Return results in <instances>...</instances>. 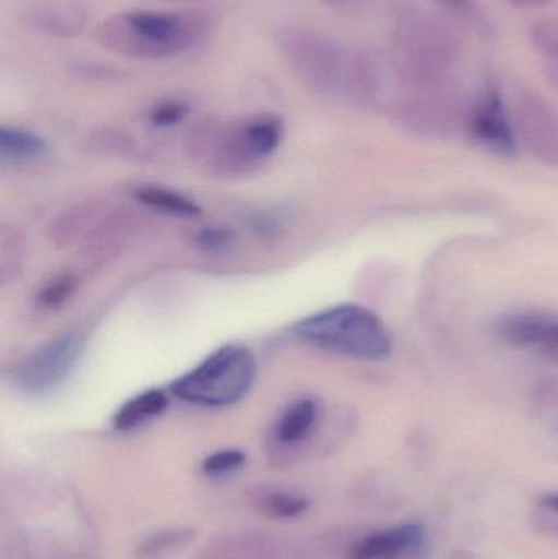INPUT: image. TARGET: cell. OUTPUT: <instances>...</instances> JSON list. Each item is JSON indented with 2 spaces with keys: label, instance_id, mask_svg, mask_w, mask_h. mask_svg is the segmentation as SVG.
Masks as SVG:
<instances>
[{
  "label": "cell",
  "instance_id": "836d02e7",
  "mask_svg": "<svg viewBox=\"0 0 558 559\" xmlns=\"http://www.w3.org/2000/svg\"><path fill=\"white\" fill-rule=\"evenodd\" d=\"M449 559H472L467 554H455Z\"/></svg>",
  "mask_w": 558,
  "mask_h": 559
},
{
  "label": "cell",
  "instance_id": "44dd1931",
  "mask_svg": "<svg viewBox=\"0 0 558 559\" xmlns=\"http://www.w3.org/2000/svg\"><path fill=\"white\" fill-rule=\"evenodd\" d=\"M439 9L444 10L451 19L471 26L482 35L491 32V22L477 0H432Z\"/></svg>",
  "mask_w": 558,
  "mask_h": 559
},
{
  "label": "cell",
  "instance_id": "9c48e42d",
  "mask_svg": "<svg viewBox=\"0 0 558 559\" xmlns=\"http://www.w3.org/2000/svg\"><path fill=\"white\" fill-rule=\"evenodd\" d=\"M514 130L518 141L546 164L558 166V111L546 98L530 88L514 97Z\"/></svg>",
  "mask_w": 558,
  "mask_h": 559
},
{
  "label": "cell",
  "instance_id": "3957f363",
  "mask_svg": "<svg viewBox=\"0 0 558 559\" xmlns=\"http://www.w3.org/2000/svg\"><path fill=\"white\" fill-rule=\"evenodd\" d=\"M285 136L278 115L258 114L233 123L209 120L189 134V150L218 176H241L271 159Z\"/></svg>",
  "mask_w": 558,
  "mask_h": 559
},
{
  "label": "cell",
  "instance_id": "9a60e30c",
  "mask_svg": "<svg viewBox=\"0 0 558 559\" xmlns=\"http://www.w3.org/2000/svg\"><path fill=\"white\" fill-rule=\"evenodd\" d=\"M320 404L313 397L294 401L274 426V440L282 447H297L313 436L320 423Z\"/></svg>",
  "mask_w": 558,
  "mask_h": 559
},
{
  "label": "cell",
  "instance_id": "8fae6325",
  "mask_svg": "<svg viewBox=\"0 0 558 559\" xmlns=\"http://www.w3.org/2000/svg\"><path fill=\"white\" fill-rule=\"evenodd\" d=\"M497 334L511 347L558 364V314L554 312L541 309L508 312L498 319Z\"/></svg>",
  "mask_w": 558,
  "mask_h": 559
},
{
  "label": "cell",
  "instance_id": "d6986e66",
  "mask_svg": "<svg viewBox=\"0 0 558 559\" xmlns=\"http://www.w3.org/2000/svg\"><path fill=\"white\" fill-rule=\"evenodd\" d=\"M48 153V144L39 134L19 127L0 128V156L12 163H33Z\"/></svg>",
  "mask_w": 558,
  "mask_h": 559
},
{
  "label": "cell",
  "instance_id": "1f68e13d",
  "mask_svg": "<svg viewBox=\"0 0 558 559\" xmlns=\"http://www.w3.org/2000/svg\"><path fill=\"white\" fill-rule=\"evenodd\" d=\"M507 2L520 9H537V7L549 5L554 0H507Z\"/></svg>",
  "mask_w": 558,
  "mask_h": 559
},
{
  "label": "cell",
  "instance_id": "7a4b0ae2",
  "mask_svg": "<svg viewBox=\"0 0 558 559\" xmlns=\"http://www.w3.org/2000/svg\"><path fill=\"white\" fill-rule=\"evenodd\" d=\"M464 55L459 29L444 16L403 10L390 36V68L415 94L444 91Z\"/></svg>",
  "mask_w": 558,
  "mask_h": 559
},
{
  "label": "cell",
  "instance_id": "277c9868",
  "mask_svg": "<svg viewBox=\"0 0 558 559\" xmlns=\"http://www.w3.org/2000/svg\"><path fill=\"white\" fill-rule=\"evenodd\" d=\"M292 332L304 344L337 357L377 361L392 354V337L379 316L353 302L313 312L295 322Z\"/></svg>",
  "mask_w": 558,
  "mask_h": 559
},
{
  "label": "cell",
  "instance_id": "ba28073f",
  "mask_svg": "<svg viewBox=\"0 0 558 559\" xmlns=\"http://www.w3.org/2000/svg\"><path fill=\"white\" fill-rule=\"evenodd\" d=\"M465 131L472 140L491 153L500 156H513L517 153L513 114L508 110L503 94L495 82L485 85L484 91L468 104Z\"/></svg>",
  "mask_w": 558,
  "mask_h": 559
},
{
  "label": "cell",
  "instance_id": "cb8c5ba5",
  "mask_svg": "<svg viewBox=\"0 0 558 559\" xmlns=\"http://www.w3.org/2000/svg\"><path fill=\"white\" fill-rule=\"evenodd\" d=\"M197 249L205 254H225L235 245V233L225 226H206L193 236Z\"/></svg>",
  "mask_w": 558,
  "mask_h": 559
},
{
  "label": "cell",
  "instance_id": "2e32d148",
  "mask_svg": "<svg viewBox=\"0 0 558 559\" xmlns=\"http://www.w3.org/2000/svg\"><path fill=\"white\" fill-rule=\"evenodd\" d=\"M25 22L49 38L71 39L84 33L88 20L79 7H38L26 13Z\"/></svg>",
  "mask_w": 558,
  "mask_h": 559
},
{
  "label": "cell",
  "instance_id": "ffe728a7",
  "mask_svg": "<svg viewBox=\"0 0 558 559\" xmlns=\"http://www.w3.org/2000/svg\"><path fill=\"white\" fill-rule=\"evenodd\" d=\"M25 238L15 228H3L0 233V282H15L25 264Z\"/></svg>",
  "mask_w": 558,
  "mask_h": 559
},
{
  "label": "cell",
  "instance_id": "52a82bcc",
  "mask_svg": "<svg viewBox=\"0 0 558 559\" xmlns=\"http://www.w3.org/2000/svg\"><path fill=\"white\" fill-rule=\"evenodd\" d=\"M81 337L59 335L26 354L12 371V381L28 396H46L62 386L81 358Z\"/></svg>",
  "mask_w": 558,
  "mask_h": 559
},
{
  "label": "cell",
  "instance_id": "e575fe53",
  "mask_svg": "<svg viewBox=\"0 0 558 559\" xmlns=\"http://www.w3.org/2000/svg\"><path fill=\"white\" fill-rule=\"evenodd\" d=\"M163 2H195V0H163Z\"/></svg>",
  "mask_w": 558,
  "mask_h": 559
},
{
  "label": "cell",
  "instance_id": "4316f807",
  "mask_svg": "<svg viewBox=\"0 0 558 559\" xmlns=\"http://www.w3.org/2000/svg\"><path fill=\"white\" fill-rule=\"evenodd\" d=\"M246 463V453L238 449L218 450L202 462V472L206 476H223L236 472Z\"/></svg>",
  "mask_w": 558,
  "mask_h": 559
},
{
  "label": "cell",
  "instance_id": "6da1fadb",
  "mask_svg": "<svg viewBox=\"0 0 558 559\" xmlns=\"http://www.w3.org/2000/svg\"><path fill=\"white\" fill-rule=\"evenodd\" d=\"M215 20L206 12L130 9L98 22L94 38L102 48L134 61H169L199 48Z\"/></svg>",
  "mask_w": 558,
  "mask_h": 559
},
{
  "label": "cell",
  "instance_id": "5b68a950",
  "mask_svg": "<svg viewBox=\"0 0 558 559\" xmlns=\"http://www.w3.org/2000/svg\"><path fill=\"white\" fill-rule=\"evenodd\" d=\"M256 377L258 361L251 348L226 344L177 378L170 391L186 403L219 409L245 400L254 386Z\"/></svg>",
  "mask_w": 558,
  "mask_h": 559
},
{
  "label": "cell",
  "instance_id": "f546056e",
  "mask_svg": "<svg viewBox=\"0 0 558 559\" xmlns=\"http://www.w3.org/2000/svg\"><path fill=\"white\" fill-rule=\"evenodd\" d=\"M320 2L333 12L354 15V13L364 12L372 0H320Z\"/></svg>",
  "mask_w": 558,
  "mask_h": 559
},
{
  "label": "cell",
  "instance_id": "4dcf8cb0",
  "mask_svg": "<svg viewBox=\"0 0 558 559\" xmlns=\"http://www.w3.org/2000/svg\"><path fill=\"white\" fill-rule=\"evenodd\" d=\"M539 508L547 509L558 515V491L546 492L539 498Z\"/></svg>",
  "mask_w": 558,
  "mask_h": 559
},
{
  "label": "cell",
  "instance_id": "603a6c76",
  "mask_svg": "<svg viewBox=\"0 0 558 559\" xmlns=\"http://www.w3.org/2000/svg\"><path fill=\"white\" fill-rule=\"evenodd\" d=\"M308 499L292 492L275 491L262 498V511L272 519H295L308 511Z\"/></svg>",
  "mask_w": 558,
  "mask_h": 559
},
{
  "label": "cell",
  "instance_id": "ac0fdd59",
  "mask_svg": "<svg viewBox=\"0 0 558 559\" xmlns=\"http://www.w3.org/2000/svg\"><path fill=\"white\" fill-rule=\"evenodd\" d=\"M138 203L153 210V212L163 213L166 216H174L180 219H195L202 215V209L195 200L189 199L176 190L167 189L161 186H141L133 192Z\"/></svg>",
  "mask_w": 558,
  "mask_h": 559
},
{
  "label": "cell",
  "instance_id": "d6a6232c",
  "mask_svg": "<svg viewBox=\"0 0 558 559\" xmlns=\"http://www.w3.org/2000/svg\"><path fill=\"white\" fill-rule=\"evenodd\" d=\"M544 74L547 82L558 91V64H544Z\"/></svg>",
  "mask_w": 558,
  "mask_h": 559
},
{
  "label": "cell",
  "instance_id": "7402d4cb",
  "mask_svg": "<svg viewBox=\"0 0 558 559\" xmlns=\"http://www.w3.org/2000/svg\"><path fill=\"white\" fill-rule=\"evenodd\" d=\"M75 286H78V282H75L74 275L66 274V272L55 275L48 282L43 283L41 288L36 292V305L45 311L62 308L74 295Z\"/></svg>",
  "mask_w": 558,
  "mask_h": 559
},
{
  "label": "cell",
  "instance_id": "8992f818",
  "mask_svg": "<svg viewBox=\"0 0 558 559\" xmlns=\"http://www.w3.org/2000/svg\"><path fill=\"white\" fill-rule=\"evenodd\" d=\"M274 41L285 64L308 88L324 95L343 94L349 49L307 26H282Z\"/></svg>",
  "mask_w": 558,
  "mask_h": 559
},
{
  "label": "cell",
  "instance_id": "f1b7e54d",
  "mask_svg": "<svg viewBox=\"0 0 558 559\" xmlns=\"http://www.w3.org/2000/svg\"><path fill=\"white\" fill-rule=\"evenodd\" d=\"M75 72L88 79H98V81H108V79L120 78V69L111 66L100 64V62H78L74 64Z\"/></svg>",
  "mask_w": 558,
  "mask_h": 559
},
{
  "label": "cell",
  "instance_id": "d4e9b609",
  "mask_svg": "<svg viewBox=\"0 0 558 559\" xmlns=\"http://www.w3.org/2000/svg\"><path fill=\"white\" fill-rule=\"evenodd\" d=\"M190 114V105L180 98H167L151 107L147 118L156 128H173L182 123Z\"/></svg>",
  "mask_w": 558,
  "mask_h": 559
},
{
  "label": "cell",
  "instance_id": "7c38bea8",
  "mask_svg": "<svg viewBox=\"0 0 558 559\" xmlns=\"http://www.w3.org/2000/svg\"><path fill=\"white\" fill-rule=\"evenodd\" d=\"M426 551V528L416 522H406L359 538L349 548V559H423Z\"/></svg>",
  "mask_w": 558,
  "mask_h": 559
},
{
  "label": "cell",
  "instance_id": "83f0119b",
  "mask_svg": "<svg viewBox=\"0 0 558 559\" xmlns=\"http://www.w3.org/2000/svg\"><path fill=\"white\" fill-rule=\"evenodd\" d=\"M251 229L259 236V238L272 239L277 238L281 235L282 229H284V225H282L281 219L277 216L272 215H261L252 216L251 218Z\"/></svg>",
  "mask_w": 558,
  "mask_h": 559
},
{
  "label": "cell",
  "instance_id": "30bf717a",
  "mask_svg": "<svg viewBox=\"0 0 558 559\" xmlns=\"http://www.w3.org/2000/svg\"><path fill=\"white\" fill-rule=\"evenodd\" d=\"M468 104L444 91L425 92L403 102L399 118L406 128L429 136H444L464 128Z\"/></svg>",
  "mask_w": 558,
  "mask_h": 559
},
{
  "label": "cell",
  "instance_id": "484cf974",
  "mask_svg": "<svg viewBox=\"0 0 558 559\" xmlns=\"http://www.w3.org/2000/svg\"><path fill=\"white\" fill-rule=\"evenodd\" d=\"M531 41L539 55L546 59L544 64H558V23L554 20L537 22L531 29Z\"/></svg>",
  "mask_w": 558,
  "mask_h": 559
},
{
  "label": "cell",
  "instance_id": "4fadbf2b",
  "mask_svg": "<svg viewBox=\"0 0 558 559\" xmlns=\"http://www.w3.org/2000/svg\"><path fill=\"white\" fill-rule=\"evenodd\" d=\"M383 85L385 72L382 62L364 49H349L341 97L357 105H373L379 102Z\"/></svg>",
  "mask_w": 558,
  "mask_h": 559
},
{
  "label": "cell",
  "instance_id": "e0dca14e",
  "mask_svg": "<svg viewBox=\"0 0 558 559\" xmlns=\"http://www.w3.org/2000/svg\"><path fill=\"white\" fill-rule=\"evenodd\" d=\"M167 407H169V396L166 391L153 388V390L143 391L121 404L120 409L114 414L111 424L118 432H131L156 417L163 416Z\"/></svg>",
  "mask_w": 558,
  "mask_h": 559
},
{
  "label": "cell",
  "instance_id": "5bb4252c",
  "mask_svg": "<svg viewBox=\"0 0 558 559\" xmlns=\"http://www.w3.org/2000/svg\"><path fill=\"white\" fill-rule=\"evenodd\" d=\"M107 215L104 203L84 202L62 212L49 228V239L58 248H71L85 241Z\"/></svg>",
  "mask_w": 558,
  "mask_h": 559
}]
</instances>
